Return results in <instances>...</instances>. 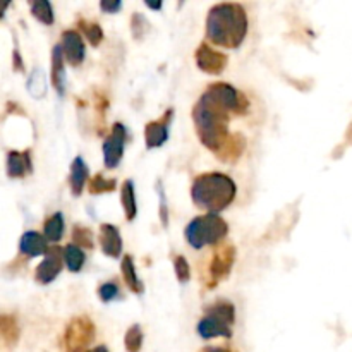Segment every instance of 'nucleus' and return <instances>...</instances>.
<instances>
[{
	"label": "nucleus",
	"mask_w": 352,
	"mask_h": 352,
	"mask_svg": "<svg viewBox=\"0 0 352 352\" xmlns=\"http://www.w3.org/2000/svg\"><path fill=\"white\" fill-rule=\"evenodd\" d=\"M64 215L60 212L50 215L43 226L45 239L50 241V243H58L64 236Z\"/></svg>",
	"instance_id": "nucleus-22"
},
{
	"label": "nucleus",
	"mask_w": 352,
	"mask_h": 352,
	"mask_svg": "<svg viewBox=\"0 0 352 352\" xmlns=\"http://www.w3.org/2000/svg\"><path fill=\"white\" fill-rule=\"evenodd\" d=\"M30 9L34 19L47 24V26L54 24V9H52V3L48 0H34V2H30Z\"/></svg>",
	"instance_id": "nucleus-24"
},
{
	"label": "nucleus",
	"mask_w": 352,
	"mask_h": 352,
	"mask_svg": "<svg viewBox=\"0 0 352 352\" xmlns=\"http://www.w3.org/2000/svg\"><path fill=\"white\" fill-rule=\"evenodd\" d=\"M120 7H122V2H119V0H113V2H110V0H102V2H100V9L107 14L119 12Z\"/></svg>",
	"instance_id": "nucleus-34"
},
{
	"label": "nucleus",
	"mask_w": 352,
	"mask_h": 352,
	"mask_svg": "<svg viewBox=\"0 0 352 352\" xmlns=\"http://www.w3.org/2000/svg\"><path fill=\"white\" fill-rule=\"evenodd\" d=\"M89 179V170L82 157H76L71 164V174H69V186L74 196H79L85 189L86 182Z\"/></svg>",
	"instance_id": "nucleus-18"
},
{
	"label": "nucleus",
	"mask_w": 352,
	"mask_h": 352,
	"mask_svg": "<svg viewBox=\"0 0 352 352\" xmlns=\"http://www.w3.org/2000/svg\"><path fill=\"white\" fill-rule=\"evenodd\" d=\"M0 333H2V339L6 342V346H16L17 340H19V325H17L14 316L3 315L0 318Z\"/></svg>",
	"instance_id": "nucleus-23"
},
{
	"label": "nucleus",
	"mask_w": 352,
	"mask_h": 352,
	"mask_svg": "<svg viewBox=\"0 0 352 352\" xmlns=\"http://www.w3.org/2000/svg\"><path fill=\"white\" fill-rule=\"evenodd\" d=\"M64 50L60 43L52 48V85L58 95H64L65 91V71H64Z\"/></svg>",
	"instance_id": "nucleus-17"
},
{
	"label": "nucleus",
	"mask_w": 352,
	"mask_h": 352,
	"mask_svg": "<svg viewBox=\"0 0 352 352\" xmlns=\"http://www.w3.org/2000/svg\"><path fill=\"white\" fill-rule=\"evenodd\" d=\"M78 28L82 31L85 38L93 45V47H98V45L103 41V30L100 28L98 23H93V21H86V19H79Z\"/></svg>",
	"instance_id": "nucleus-25"
},
{
	"label": "nucleus",
	"mask_w": 352,
	"mask_h": 352,
	"mask_svg": "<svg viewBox=\"0 0 352 352\" xmlns=\"http://www.w3.org/2000/svg\"><path fill=\"white\" fill-rule=\"evenodd\" d=\"M120 203H122V210L126 213V219L133 222L138 215V203H136V191H134V182L127 179L120 189Z\"/></svg>",
	"instance_id": "nucleus-20"
},
{
	"label": "nucleus",
	"mask_w": 352,
	"mask_h": 352,
	"mask_svg": "<svg viewBox=\"0 0 352 352\" xmlns=\"http://www.w3.org/2000/svg\"><path fill=\"white\" fill-rule=\"evenodd\" d=\"M117 186L116 179H107L102 174H96L95 177L89 181V192L91 195H103V192L113 191Z\"/></svg>",
	"instance_id": "nucleus-28"
},
{
	"label": "nucleus",
	"mask_w": 352,
	"mask_h": 352,
	"mask_svg": "<svg viewBox=\"0 0 352 352\" xmlns=\"http://www.w3.org/2000/svg\"><path fill=\"white\" fill-rule=\"evenodd\" d=\"M72 241H74L72 244H76L79 248H86V250H93L95 248V236L85 226H74V229H72Z\"/></svg>",
	"instance_id": "nucleus-27"
},
{
	"label": "nucleus",
	"mask_w": 352,
	"mask_h": 352,
	"mask_svg": "<svg viewBox=\"0 0 352 352\" xmlns=\"http://www.w3.org/2000/svg\"><path fill=\"white\" fill-rule=\"evenodd\" d=\"M236 195V182L222 172H208V174L198 175L191 186L192 203L213 215L232 205Z\"/></svg>",
	"instance_id": "nucleus-3"
},
{
	"label": "nucleus",
	"mask_w": 352,
	"mask_h": 352,
	"mask_svg": "<svg viewBox=\"0 0 352 352\" xmlns=\"http://www.w3.org/2000/svg\"><path fill=\"white\" fill-rule=\"evenodd\" d=\"M236 261V248L232 244H220L213 250L208 263V282L206 287L213 289L217 284L226 280Z\"/></svg>",
	"instance_id": "nucleus-7"
},
{
	"label": "nucleus",
	"mask_w": 352,
	"mask_h": 352,
	"mask_svg": "<svg viewBox=\"0 0 352 352\" xmlns=\"http://www.w3.org/2000/svg\"><path fill=\"white\" fill-rule=\"evenodd\" d=\"M127 127L124 124L116 122L112 126L109 138L103 141V162L107 168L119 167L120 160L124 157V148L127 143Z\"/></svg>",
	"instance_id": "nucleus-8"
},
{
	"label": "nucleus",
	"mask_w": 352,
	"mask_h": 352,
	"mask_svg": "<svg viewBox=\"0 0 352 352\" xmlns=\"http://www.w3.org/2000/svg\"><path fill=\"white\" fill-rule=\"evenodd\" d=\"M50 248L47 246V239L45 236H41L36 230H28L23 234L19 241V251L21 254L28 258H36L41 254H47Z\"/></svg>",
	"instance_id": "nucleus-15"
},
{
	"label": "nucleus",
	"mask_w": 352,
	"mask_h": 352,
	"mask_svg": "<svg viewBox=\"0 0 352 352\" xmlns=\"http://www.w3.org/2000/svg\"><path fill=\"white\" fill-rule=\"evenodd\" d=\"M248 28L250 21L241 3H217L206 16V38L223 48H239Z\"/></svg>",
	"instance_id": "nucleus-2"
},
{
	"label": "nucleus",
	"mask_w": 352,
	"mask_h": 352,
	"mask_svg": "<svg viewBox=\"0 0 352 352\" xmlns=\"http://www.w3.org/2000/svg\"><path fill=\"white\" fill-rule=\"evenodd\" d=\"M98 243L105 256L119 258L120 253H122V237H120L119 229L112 223H102L100 226Z\"/></svg>",
	"instance_id": "nucleus-13"
},
{
	"label": "nucleus",
	"mask_w": 352,
	"mask_h": 352,
	"mask_svg": "<svg viewBox=\"0 0 352 352\" xmlns=\"http://www.w3.org/2000/svg\"><path fill=\"white\" fill-rule=\"evenodd\" d=\"M95 325L89 316H74L65 327L62 337V351L64 352H88V347L95 340Z\"/></svg>",
	"instance_id": "nucleus-6"
},
{
	"label": "nucleus",
	"mask_w": 352,
	"mask_h": 352,
	"mask_svg": "<svg viewBox=\"0 0 352 352\" xmlns=\"http://www.w3.org/2000/svg\"><path fill=\"white\" fill-rule=\"evenodd\" d=\"M6 170L10 179H21L26 174H31V170H33V167H31V151H9L7 153Z\"/></svg>",
	"instance_id": "nucleus-14"
},
{
	"label": "nucleus",
	"mask_w": 352,
	"mask_h": 352,
	"mask_svg": "<svg viewBox=\"0 0 352 352\" xmlns=\"http://www.w3.org/2000/svg\"><path fill=\"white\" fill-rule=\"evenodd\" d=\"M62 253H64V263L69 272H72V274L81 272L86 261V254L81 248L76 246V244H67L65 248H62Z\"/></svg>",
	"instance_id": "nucleus-21"
},
{
	"label": "nucleus",
	"mask_w": 352,
	"mask_h": 352,
	"mask_svg": "<svg viewBox=\"0 0 352 352\" xmlns=\"http://www.w3.org/2000/svg\"><path fill=\"white\" fill-rule=\"evenodd\" d=\"M148 28H150V24L146 23V19H144L141 14H134L133 19H131V31H133V36L134 40H143L144 34H146Z\"/></svg>",
	"instance_id": "nucleus-31"
},
{
	"label": "nucleus",
	"mask_w": 352,
	"mask_h": 352,
	"mask_svg": "<svg viewBox=\"0 0 352 352\" xmlns=\"http://www.w3.org/2000/svg\"><path fill=\"white\" fill-rule=\"evenodd\" d=\"M174 270H175V277H177V280L181 282V284L189 282V278H191V268H189L188 260H186L182 254H179V256L174 258Z\"/></svg>",
	"instance_id": "nucleus-30"
},
{
	"label": "nucleus",
	"mask_w": 352,
	"mask_h": 352,
	"mask_svg": "<svg viewBox=\"0 0 352 352\" xmlns=\"http://www.w3.org/2000/svg\"><path fill=\"white\" fill-rule=\"evenodd\" d=\"M98 296L103 302H112L119 296V287H117L116 282H105V284L100 285Z\"/></svg>",
	"instance_id": "nucleus-32"
},
{
	"label": "nucleus",
	"mask_w": 352,
	"mask_h": 352,
	"mask_svg": "<svg viewBox=\"0 0 352 352\" xmlns=\"http://www.w3.org/2000/svg\"><path fill=\"white\" fill-rule=\"evenodd\" d=\"M62 267H64V253H62V250L57 246L50 248L48 253L45 254V260L36 267L34 278L41 285L50 284V282H54L58 277Z\"/></svg>",
	"instance_id": "nucleus-11"
},
{
	"label": "nucleus",
	"mask_w": 352,
	"mask_h": 352,
	"mask_svg": "<svg viewBox=\"0 0 352 352\" xmlns=\"http://www.w3.org/2000/svg\"><path fill=\"white\" fill-rule=\"evenodd\" d=\"M28 89H30V93L34 96V98H41V96L45 95L47 88H45L43 72H40L38 69L36 71H33V74H31L30 78V82H28Z\"/></svg>",
	"instance_id": "nucleus-29"
},
{
	"label": "nucleus",
	"mask_w": 352,
	"mask_h": 352,
	"mask_svg": "<svg viewBox=\"0 0 352 352\" xmlns=\"http://www.w3.org/2000/svg\"><path fill=\"white\" fill-rule=\"evenodd\" d=\"M201 352H232V351L227 349V347H205Z\"/></svg>",
	"instance_id": "nucleus-35"
},
{
	"label": "nucleus",
	"mask_w": 352,
	"mask_h": 352,
	"mask_svg": "<svg viewBox=\"0 0 352 352\" xmlns=\"http://www.w3.org/2000/svg\"><path fill=\"white\" fill-rule=\"evenodd\" d=\"M144 3H146V7H150V9H155V10L162 9V2H144Z\"/></svg>",
	"instance_id": "nucleus-36"
},
{
	"label": "nucleus",
	"mask_w": 352,
	"mask_h": 352,
	"mask_svg": "<svg viewBox=\"0 0 352 352\" xmlns=\"http://www.w3.org/2000/svg\"><path fill=\"white\" fill-rule=\"evenodd\" d=\"M234 323H236V308L232 302L222 299L206 308L205 315L198 323V333L205 340L217 339V337L230 339Z\"/></svg>",
	"instance_id": "nucleus-5"
},
{
	"label": "nucleus",
	"mask_w": 352,
	"mask_h": 352,
	"mask_svg": "<svg viewBox=\"0 0 352 352\" xmlns=\"http://www.w3.org/2000/svg\"><path fill=\"white\" fill-rule=\"evenodd\" d=\"M120 272H122V278L126 282L127 287L134 292V294H143L144 292V284L141 282V278L138 277L136 268H134V261L131 254H126L120 261Z\"/></svg>",
	"instance_id": "nucleus-19"
},
{
	"label": "nucleus",
	"mask_w": 352,
	"mask_h": 352,
	"mask_svg": "<svg viewBox=\"0 0 352 352\" xmlns=\"http://www.w3.org/2000/svg\"><path fill=\"white\" fill-rule=\"evenodd\" d=\"M195 60L196 65H198L203 72L212 76L222 74L227 69V64H229V57H227L226 54H222V52L210 47L206 41L196 48Z\"/></svg>",
	"instance_id": "nucleus-9"
},
{
	"label": "nucleus",
	"mask_w": 352,
	"mask_h": 352,
	"mask_svg": "<svg viewBox=\"0 0 352 352\" xmlns=\"http://www.w3.org/2000/svg\"><path fill=\"white\" fill-rule=\"evenodd\" d=\"M229 234V226L226 220L213 213L196 217L186 226L184 237L188 244L195 250H203L205 246H217Z\"/></svg>",
	"instance_id": "nucleus-4"
},
{
	"label": "nucleus",
	"mask_w": 352,
	"mask_h": 352,
	"mask_svg": "<svg viewBox=\"0 0 352 352\" xmlns=\"http://www.w3.org/2000/svg\"><path fill=\"white\" fill-rule=\"evenodd\" d=\"M250 109L246 95L229 82H213L203 91L192 107L196 134L203 146L213 153L229 140V120L232 116H244Z\"/></svg>",
	"instance_id": "nucleus-1"
},
{
	"label": "nucleus",
	"mask_w": 352,
	"mask_h": 352,
	"mask_svg": "<svg viewBox=\"0 0 352 352\" xmlns=\"http://www.w3.org/2000/svg\"><path fill=\"white\" fill-rule=\"evenodd\" d=\"M143 330H141V325H133L129 327V330L126 332V337H124V346H126L127 352H140L141 347H143Z\"/></svg>",
	"instance_id": "nucleus-26"
},
{
	"label": "nucleus",
	"mask_w": 352,
	"mask_h": 352,
	"mask_svg": "<svg viewBox=\"0 0 352 352\" xmlns=\"http://www.w3.org/2000/svg\"><path fill=\"white\" fill-rule=\"evenodd\" d=\"M172 119H174V109H167L162 113L160 119L150 120L144 127V143L148 150L164 146L168 140V129H170Z\"/></svg>",
	"instance_id": "nucleus-10"
},
{
	"label": "nucleus",
	"mask_w": 352,
	"mask_h": 352,
	"mask_svg": "<svg viewBox=\"0 0 352 352\" xmlns=\"http://www.w3.org/2000/svg\"><path fill=\"white\" fill-rule=\"evenodd\" d=\"M60 47L62 50H64L65 60H67L71 65L78 67V65H81L82 62H85V57H86L85 40H82V36L76 30H67L62 33Z\"/></svg>",
	"instance_id": "nucleus-12"
},
{
	"label": "nucleus",
	"mask_w": 352,
	"mask_h": 352,
	"mask_svg": "<svg viewBox=\"0 0 352 352\" xmlns=\"http://www.w3.org/2000/svg\"><path fill=\"white\" fill-rule=\"evenodd\" d=\"M88 352H109V351H107L105 346H98V347H95V349H89Z\"/></svg>",
	"instance_id": "nucleus-37"
},
{
	"label": "nucleus",
	"mask_w": 352,
	"mask_h": 352,
	"mask_svg": "<svg viewBox=\"0 0 352 352\" xmlns=\"http://www.w3.org/2000/svg\"><path fill=\"white\" fill-rule=\"evenodd\" d=\"M244 150H246V138L241 133L230 134L229 140L226 141V144L217 153V158L226 162V164H234V162H237L243 157Z\"/></svg>",
	"instance_id": "nucleus-16"
},
{
	"label": "nucleus",
	"mask_w": 352,
	"mask_h": 352,
	"mask_svg": "<svg viewBox=\"0 0 352 352\" xmlns=\"http://www.w3.org/2000/svg\"><path fill=\"white\" fill-rule=\"evenodd\" d=\"M157 189H158V198H160V220L162 226L167 227L168 226V208H167V199H165V191L162 188V182H157Z\"/></svg>",
	"instance_id": "nucleus-33"
}]
</instances>
